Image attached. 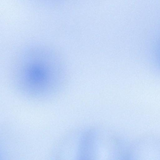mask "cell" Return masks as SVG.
I'll return each mask as SVG.
<instances>
[{
	"instance_id": "1",
	"label": "cell",
	"mask_w": 160,
	"mask_h": 160,
	"mask_svg": "<svg viewBox=\"0 0 160 160\" xmlns=\"http://www.w3.org/2000/svg\"><path fill=\"white\" fill-rule=\"evenodd\" d=\"M17 68V81L22 88L36 95L49 92L58 82L60 70L56 58L45 50L31 51Z\"/></svg>"
}]
</instances>
